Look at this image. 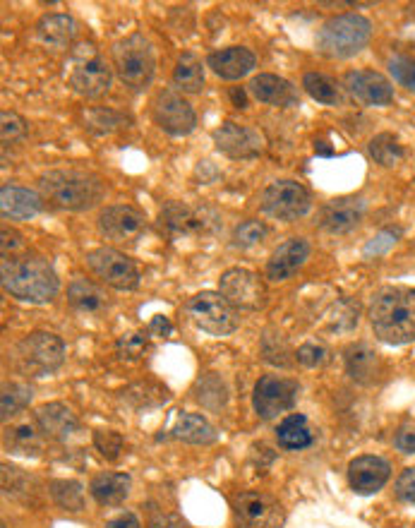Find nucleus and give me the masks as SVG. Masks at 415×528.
I'll return each instance as SVG.
<instances>
[{
  "instance_id": "nucleus-1",
  "label": "nucleus",
  "mask_w": 415,
  "mask_h": 528,
  "mask_svg": "<svg viewBox=\"0 0 415 528\" xmlns=\"http://www.w3.org/2000/svg\"><path fill=\"white\" fill-rule=\"evenodd\" d=\"M0 276L5 291L24 303H48L58 296V276L48 260L36 252L24 250L20 255L3 257Z\"/></svg>"
},
{
  "instance_id": "nucleus-2",
  "label": "nucleus",
  "mask_w": 415,
  "mask_h": 528,
  "mask_svg": "<svg viewBox=\"0 0 415 528\" xmlns=\"http://www.w3.org/2000/svg\"><path fill=\"white\" fill-rule=\"evenodd\" d=\"M372 332L389 346L415 341V288H382L370 305Z\"/></svg>"
},
{
  "instance_id": "nucleus-3",
  "label": "nucleus",
  "mask_w": 415,
  "mask_h": 528,
  "mask_svg": "<svg viewBox=\"0 0 415 528\" xmlns=\"http://www.w3.org/2000/svg\"><path fill=\"white\" fill-rule=\"evenodd\" d=\"M41 195L68 212H87L104 197V183L94 173L77 168H58L39 178Z\"/></svg>"
},
{
  "instance_id": "nucleus-4",
  "label": "nucleus",
  "mask_w": 415,
  "mask_h": 528,
  "mask_svg": "<svg viewBox=\"0 0 415 528\" xmlns=\"http://www.w3.org/2000/svg\"><path fill=\"white\" fill-rule=\"evenodd\" d=\"M370 39L372 22L368 17L356 15V12H346V15H336L322 24V29L317 32L315 44L322 56L346 60L358 56L363 48H368Z\"/></svg>"
},
{
  "instance_id": "nucleus-5",
  "label": "nucleus",
  "mask_w": 415,
  "mask_h": 528,
  "mask_svg": "<svg viewBox=\"0 0 415 528\" xmlns=\"http://www.w3.org/2000/svg\"><path fill=\"white\" fill-rule=\"evenodd\" d=\"M113 65H116L120 80L140 92L154 80L156 63L152 44L144 39V34L125 36L113 44Z\"/></svg>"
},
{
  "instance_id": "nucleus-6",
  "label": "nucleus",
  "mask_w": 415,
  "mask_h": 528,
  "mask_svg": "<svg viewBox=\"0 0 415 528\" xmlns=\"http://www.w3.org/2000/svg\"><path fill=\"white\" fill-rule=\"evenodd\" d=\"M183 310L197 329L212 336L233 334L240 324L238 310L221 293L214 291H202L192 296Z\"/></svg>"
},
{
  "instance_id": "nucleus-7",
  "label": "nucleus",
  "mask_w": 415,
  "mask_h": 528,
  "mask_svg": "<svg viewBox=\"0 0 415 528\" xmlns=\"http://www.w3.org/2000/svg\"><path fill=\"white\" fill-rule=\"evenodd\" d=\"M159 224L171 238H197L209 236L219 226V214L214 209L192 207L185 202H168L159 214Z\"/></svg>"
},
{
  "instance_id": "nucleus-8",
  "label": "nucleus",
  "mask_w": 415,
  "mask_h": 528,
  "mask_svg": "<svg viewBox=\"0 0 415 528\" xmlns=\"http://www.w3.org/2000/svg\"><path fill=\"white\" fill-rule=\"evenodd\" d=\"M65 360V346L56 334L34 332L17 346V363L24 372L34 377H44L56 372Z\"/></svg>"
},
{
  "instance_id": "nucleus-9",
  "label": "nucleus",
  "mask_w": 415,
  "mask_h": 528,
  "mask_svg": "<svg viewBox=\"0 0 415 528\" xmlns=\"http://www.w3.org/2000/svg\"><path fill=\"white\" fill-rule=\"evenodd\" d=\"M70 87L87 99H99L111 89V68L96 53L92 44L77 46L75 68L70 72Z\"/></svg>"
},
{
  "instance_id": "nucleus-10",
  "label": "nucleus",
  "mask_w": 415,
  "mask_h": 528,
  "mask_svg": "<svg viewBox=\"0 0 415 528\" xmlns=\"http://www.w3.org/2000/svg\"><path fill=\"white\" fill-rule=\"evenodd\" d=\"M219 293L236 310H250V312L262 310L269 298L267 286H264L260 276L250 272V269H240V267H233L221 274Z\"/></svg>"
},
{
  "instance_id": "nucleus-11",
  "label": "nucleus",
  "mask_w": 415,
  "mask_h": 528,
  "mask_svg": "<svg viewBox=\"0 0 415 528\" xmlns=\"http://www.w3.org/2000/svg\"><path fill=\"white\" fill-rule=\"evenodd\" d=\"M262 209L272 219L296 221L310 212V192L296 180H276L262 192Z\"/></svg>"
},
{
  "instance_id": "nucleus-12",
  "label": "nucleus",
  "mask_w": 415,
  "mask_h": 528,
  "mask_svg": "<svg viewBox=\"0 0 415 528\" xmlns=\"http://www.w3.org/2000/svg\"><path fill=\"white\" fill-rule=\"evenodd\" d=\"M238 528H281L284 507L267 492H240L233 502Z\"/></svg>"
},
{
  "instance_id": "nucleus-13",
  "label": "nucleus",
  "mask_w": 415,
  "mask_h": 528,
  "mask_svg": "<svg viewBox=\"0 0 415 528\" xmlns=\"http://www.w3.org/2000/svg\"><path fill=\"white\" fill-rule=\"evenodd\" d=\"M298 401V382L279 375H264L255 384L252 406L262 420H272L281 413L291 411Z\"/></svg>"
},
{
  "instance_id": "nucleus-14",
  "label": "nucleus",
  "mask_w": 415,
  "mask_h": 528,
  "mask_svg": "<svg viewBox=\"0 0 415 528\" xmlns=\"http://www.w3.org/2000/svg\"><path fill=\"white\" fill-rule=\"evenodd\" d=\"M87 264L104 284L118 288V291H132L140 286V272H137L135 262L116 248L92 250L87 255Z\"/></svg>"
},
{
  "instance_id": "nucleus-15",
  "label": "nucleus",
  "mask_w": 415,
  "mask_h": 528,
  "mask_svg": "<svg viewBox=\"0 0 415 528\" xmlns=\"http://www.w3.org/2000/svg\"><path fill=\"white\" fill-rule=\"evenodd\" d=\"M99 231L118 245H135L147 231V216L130 204H113L99 214Z\"/></svg>"
},
{
  "instance_id": "nucleus-16",
  "label": "nucleus",
  "mask_w": 415,
  "mask_h": 528,
  "mask_svg": "<svg viewBox=\"0 0 415 528\" xmlns=\"http://www.w3.org/2000/svg\"><path fill=\"white\" fill-rule=\"evenodd\" d=\"M154 120L168 135L183 137L195 130L197 113L178 92H173V89H161L154 99Z\"/></svg>"
},
{
  "instance_id": "nucleus-17",
  "label": "nucleus",
  "mask_w": 415,
  "mask_h": 528,
  "mask_svg": "<svg viewBox=\"0 0 415 528\" xmlns=\"http://www.w3.org/2000/svg\"><path fill=\"white\" fill-rule=\"evenodd\" d=\"M214 144L228 159H257L264 149L262 135L250 125H240L228 120L221 128L214 130Z\"/></svg>"
},
{
  "instance_id": "nucleus-18",
  "label": "nucleus",
  "mask_w": 415,
  "mask_h": 528,
  "mask_svg": "<svg viewBox=\"0 0 415 528\" xmlns=\"http://www.w3.org/2000/svg\"><path fill=\"white\" fill-rule=\"evenodd\" d=\"M365 216V200L363 197H336L322 207L320 226L332 236H344V233L356 231Z\"/></svg>"
},
{
  "instance_id": "nucleus-19",
  "label": "nucleus",
  "mask_w": 415,
  "mask_h": 528,
  "mask_svg": "<svg viewBox=\"0 0 415 528\" xmlns=\"http://www.w3.org/2000/svg\"><path fill=\"white\" fill-rule=\"evenodd\" d=\"M346 89L368 106H389L394 101V87L382 72L351 70L344 77Z\"/></svg>"
},
{
  "instance_id": "nucleus-20",
  "label": "nucleus",
  "mask_w": 415,
  "mask_h": 528,
  "mask_svg": "<svg viewBox=\"0 0 415 528\" xmlns=\"http://www.w3.org/2000/svg\"><path fill=\"white\" fill-rule=\"evenodd\" d=\"M392 476V466L382 456H358L348 464V483L358 495H375L387 485Z\"/></svg>"
},
{
  "instance_id": "nucleus-21",
  "label": "nucleus",
  "mask_w": 415,
  "mask_h": 528,
  "mask_svg": "<svg viewBox=\"0 0 415 528\" xmlns=\"http://www.w3.org/2000/svg\"><path fill=\"white\" fill-rule=\"evenodd\" d=\"M310 257V243L305 238H291L281 243L272 252L267 262V276L272 281H286L308 262Z\"/></svg>"
},
{
  "instance_id": "nucleus-22",
  "label": "nucleus",
  "mask_w": 415,
  "mask_h": 528,
  "mask_svg": "<svg viewBox=\"0 0 415 528\" xmlns=\"http://www.w3.org/2000/svg\"><path fill=\"white\" fill-rule=\"evenodd\" d=\"M248 89L257 101H262V104L276 108H291L300 104L296 87H293L288 80H284V77L272 75V72H262V75L252 77Z\"/></svg>"
},
{
  "instance_id": "nucleus-23",
  "label": "nucleus",
  "mask_w": 415,
  "mask_h": 528,
  "mask_svg": "<svg viewBox=\"0 0 415 528\" xmlns=\"http://www.w3.org/2000/svg\"><path fill=\"white\" fill-rule=\"evenodd\" d=\"M207 65L214 70V75L221 77V80H240V77L252 72V68L257 65V58L250 48L228 46L221 48V51L209 53Z\"/></svg>"
},
{
  "instance_id": "nucleus-24",
  "label": "nucleus",
  "mask_w": 415,
  "mask_h": 528,
  "mask_svg": "<svg viewBox=\"0 0 415 528\" xmlns=\"http://www.w3.org/2000/svg\"><path fill=\"white\" fill-rule=\"evenodd\" d=\"M34 420L46 437L58 442L68 440L72 432L80 428V420H77L75 413L65 404H60V401H51V404L36 408Z\"/></svg>"
},
{
  "instance_id": "nucleus-25",
  "label": "nucleus",
  "mask_w": 415,
  "mask_h": 528,
  "mask_svg": "<svg viewBox=\"0 0 415 528\" xmlns=\"http://www.w3.org/2000/svg\"><path fill=\"white\" fill-rule=\"evenodd\" d=\"M41 207H44V200H41V195H36L34 190L17 188V185H5V188L0 190V212H3V219H34V216L41 212Z\"/></svg>"
},
{
  "instance_id": "nucleus-26",
  "label": "nucleus",
  "mask_w": 415,
  "mask_h": 528,
  "mask_svg": "<svg viewBox=\"0 0 415 528\" xmlns=\"http://www.w3.org/2000/svg\"><path fill=\"white\" fill-rule=\"evenodd\" d=\"M344 360L348 375L360 384H375L384 372L380 353L372 351L368 344H351L344 351Z\"/></svg>"
},
{
  "instance_id": "nucleus-27",
  "label": "nucleus",
  "mask_w": 415,
  "mask_h": 528,
  "mask_svg": "<svg viewBox=\"0 0 415 528\" xmlns=\"http://www.w3.org/2000/svg\"><path fill=\"white\" fill-rule=\"evenodd\" d=\"M70 308L82 317H99L108 310V296L104 288H99L87 279H75L68 288Z\"/></svg>"
},
{
  "instance_id": "nucleus-28",
  "label": "nucleus",
  "mask_w": 415,
  "mask_h": 528,
  "mask_svg": "<svg viewBox=\"0 0 415 528\" xmlns=\"http://www.w3.org/2000/svg\"><path fill=\"white\" fill-rule=\"evenodd\" d=\"M132 480L128 473H99L89 483V492L101 507H118L128 500Z\"/></svg>"
},
{
  "instance_id": "nucleus-29",
  "label": "nucleus",
  "mask_w": 415,
  "mask_h": 528,
  "mask_svg": "<svg viewBox=\"0 0 415 528\" xmlns=\"http://www.w3.org/2000/svg\"><path fill=\"white\" fill-rule=\"evenodd\" d=\"M36 34H39L41 41L48 46L65 48L75 39L77 22L72 20L70 15H63V12H51V15H44L39 24H36Z\"/></svg>"
},
{
  "instance_id": "nucleus-30",
  "label": "nucleus",
  "mask_w": 415,
  "mask_h": 528,
  "mask_svg": "<svg viewBox=\"0 0 415 528\" xmlns=\"http://www.w3.org/2000/svg\"><path fill=\"white\" fill-rule=\"evenodd\" d=\"M276 440L284 449H291V452H300V449H308L312 442H315V432H312L308 418L300 416V413H293V416L284 418L276 428Z\"/></svg>"
},
{
  "instance_id": "nucleus-31",
  "label": "nucleus",
  "mask_w": 415,
  "mask_h": 528,
  "mask_svg": "<svg viewBox=\"0 0 415 528\" xmlns=\"http://www.w3.org/2000/svg\"><path fill=\"white\" fill-rule=\"evenodd\" d=\"M171 435L188 444H212L216 440V430L200 413H183L173 425Z\"/></svg>"
},
{
  "instance_id": "nucleus-32",
  "label": "nucleus",
  "mask_w": 415,
  "mask_h": 528,
  "mask_svg": "<svg viewBox=\"0 0 415 528\" xmlns=\"http://www.w3.org/2000/svg\"><path fill=\"white\" fill-rule=\"evenodd\" d=\"M173 82H176L178 89L188 94L202 92L204 87V68L202 60L195 56V53H183L178 58L176 70H173Z\"/></svg>"
},
{
  "instance_id": "nucleus-33",
  "label": "nucleus",
  "mask_w": 415,
  "mask_h": 528,
  "mask_svg": "<svg viewBox=\"0 0 415 528\" xmlns=\"http://www.w3.org/2000/svg\"><path fill=\"white\" fill-rule=\"evenodd\" d=\"M303 87L317 104L324 106H339L341 104V89L332 77L324 75V72H305L303 75Z\"/></svg>"
},
{
  "instance_id": "nucleus-34",
  "label": "nucleus",
  "mask_w": 415,
  "mask_h": 528,
  "mask_svg": "<svg viewBox=\"0 0 415 528\" xmlns=\"http://www.w3.org/2000/svg\"><path fill=\"white\" fill-rule=\"evenodd\" d=\"M368 154L384 168L396 166L399 161H404L406 156L404 147H401V142L396 140L392 132H382V135L372 137L368 142Z\"/></svg>"
},
{
  "instance_id": "nucleus-35",
  "label": "nucleus",
  "mask_w": 415,
  "mask_h": 528,
  "mask_svg": "<svg viewBox=\"0 0 415 528\" xmlns=\"http://www.w3.org/2000/svg\"><path fill=\"white\" fill-rule=\"evenodd\" d=\"M5 447L15 454H39L44 442L32 423H20L5 432Z\"/></svg>"
},
{
  "instance_id": "nucleus-36",
  "label": "nucleus",
  "mask_w": 415,
  "mask_h": 528,
  "mask_svg": "<svg viewBox=\"0 0 415 528\" xmlns=\"http://www.w3.org/2000/svg\"><path fill=\"white\" fill-rule=\"evenodd\" d=\"M32 404V387L24 382H5L3 396H0V416L3 420H10L17 413Z\"/></svg>"
},
{
  "instance_id": "nucleus-37",
  "label": "nucleus",
  "mask_w": 415,
  "mask_h": 528,
  "mask_svg": "<svg viewBox=\"0 0 415 528\" xmlns=\"http://www.w3.org/2000/svg\"><path fill=\"white\" fill-rule=\"evenodd\" d=\"M51 497L65 512H82L84 509V490L77 480H53Z\"/></svg>"
},
{
  "instance_id": "nucleus-38",
  "label": "nucleus",
  "mask_w": 415,
  "mask_h": 528,
  "mask_svg": "<svg viewBox=\"0 0 415 528\" xmlns=\"http://www.w3.org/2000/svg\"><path fill=\"white\" fill-rule=\"evenodd\" d=\"M84 120H87V125H84V128L96 132V135H106V132L118 130L120 125L125 123V116H120V113L111 111V108H92V111L84 116Z\"/></svg>"
},
{
  "instance_id": "nucleus-39",
  "label": "nucleus",
  "mask_w": 415,
  "mask_h": 528,
  "mask_svg": "<svg viewBox=\"0 0 415 528\" xmlns=\"http://www.w3.org/2000/svg\"><path fill=\"white\" fill-rule=\"evenodd\" d=\"M267 233L269 228L264 226L262 221L248 219L240 226H236V231H233V245H236V248H252V245L262 243V240L267 238Z\"/></svg>"
},
{
  "instance_id": "nucleus-40",
  "label": "nucleus",
  "mask_w": 415,
  "mask_h": 528,
  "mask_svg": "<svg viewBox=\"0 0 415 528\" xmlns=\"http://www.w3.org/2000/svg\"><path fill=\"white\" fill-rule=\"evenodd\" d=\"M147 348H149V336L142 332L123 334L116 344L118 356L123 360H140L144 353H147Z\"/></svg>"
},
{
  "instance_id": "nucleus-41",
  "label": "nucleus",
  "mask_w": 415,
  "mask_h": 528,
  "mask_svg": "<svg viewBox=\"0 0 415 528\" xmlns=\"http://www.w3.org/2000/svg\"><path fill=\"white\" fill-rule=\"evenodd\" d=\"M24 135H27V120L17 116L15 111L0 113V137H3V144L20 142Z\"/></svg>"
},
{
  "instance_id": "nucleus-42",
  "label": "nucleus",
  "mask_w": 415,
  "mask_h": 528,
  "mask_svg": "<svg viewBox=\"0 0 415 528\" xmlns=\"http://www.w3.org/2000/svg\"><path fill=\"white\" fill-rule=\"evenodd\" d=\"M389 72L394 75V80L406 87L408 92L415 94V60L408 56H392L389 58Z\"/></svg>"
},
{
  "instance_id": "nucleus-43",
  "label": "nucleus",
  "mask_w": 415,
  "mask_h": 528,
  "mask_svg": "<svg viewBox=\"0 0 415 528\" xmlns=\"http://www.w3.org/2000/svg\"><path fill=\"white\" fill-rule=\"evenodd\" d=\"M94 447L99 449L104 459L116 461L123 452V437L116 430H99L94 432Z\"/></svg>"
},
{
  "instance_id": "nucleus-44",
  "label": "nucleus",
  "mask_w": 415,
  "mask_h": 528,
  "mask_svg": "<svg viewBox=\"0 0 415 528\" xmlns=\"http://www.w3.org/2000/svg\"><path fill=\"white\" fill-rule=\"evenodd\" d=\"M209 396H216V399H219L221 404H226V387H224V382H221L216 375L202 377V380L197 382V387H195V399L200 401V404L207 406V408H209V401H212Z\"/></svg>"
},
{
  "instance_id": "nucleus-45",
  "label": "nucleus",
  "mask_w": 415,
  "mask_h": 528,
  "mask_svg": "<svg viewBox=\"0 0 415 528\" xmlns=\"http://www.w3.org/2000/svg\"><path fill=\"white\" fill-rule=\"evenodd\" d=\"M296 360L305 368H322L329 360V351L322 344H303L296 351Z\"/></svg>"
},
{
  "instance_id": "nucleus-46",
  "label": "nucleus",
  "mask_w": 415,
  "mask_h": 528,
  "mask_svg": "<svg viewBox=\"0 0 415 528\" xmlns=\"http://www.w3.org/2000/svg\"><path fill=\"white\" fill-rule=\"evenodd\" d=\"M0 250H3V257H12V255H20V252L27 250V243H24V236L22 233H17L15 228H3V233H0Z\"/></svg>"
},
{
  "instance_id": "nucleus-47",
  "label": "nucleus",
  "mask_w": 415,
  "mask_h": 528,
  "mask_svg": "<svg viewBox=\"0 0 415 528\" xmlns=\"http://www.w3.org/2000/svg\"><path fill=\"white\" fill-rule=\"evenodd\" d=\"M396 497L406 504H415V468H406L396 480Z\"/></svg>"
},
{
  "instance_id": "nucleus-48",
  "label": "nucleus",
  "mask_w": 415,
  "mask_h": 528,
  "mask_svg": "<svg viewBox=\"0 0 415 528\" xmlns=\"http://www.w3.org/2000/svg\"><path fill=\"white\" fill-rule=\"evenodd\" d=\"M399 233H401V231H392V228H389V231L377 233V236L372 238L370 243H368V248H365V255H368V257H372V255H382L384 250H389V248H392V245L396 243V238H399Z\"/></svg>"
},
{
  "instance_id": "nucleus-49",
  "label": "nucleus",
  "mask_w": 415,
  "mask_h": 528,
  "mask_svg": "<svg viewBox=\"0 0 415 528\" xmlns=\"http://www.w3.org/2000/svg\"><path fill=\"white\" fill-rule=\"evenodd\" d=\"M394 444L399 452L415 454V425H408V428H401L399 432H396Z\"/></svg>"
},
{
  "instance_id": "nucleus-50",
  "label": "nucleus",
  "mask_w": 415,
  "mask_h": 528,
  "mask_svg": "<svg viewBox=\"0 0 415 528\" xmlns=\"http://www.w3.org/2000/svg\"><path fill=\"white\" fill-rule=\"evenodd\" d=\"M149 528H188L183 519H178L176 514H156L152 521H149Z\"/></svg>"
},
{
  "instance_id": "nucleus-51",
  "label": "nucleus",
  "mask_w": 415,
  "mask_h": 528,
  "mask_svg": "<svg viewBox=\"0 0 415 528\" xmlns=\"http://www.w3.org/2000/svg\"><path fill=\"white\" fill-rule=\"evenodd\" d=\"M106 528H142V524H140V519H137L135 514L125 512V514L116 516L113 521H108Z\"/></svg>"
},
{
  "instance_id": "nucleus-52",
  "label": "nucleus",
  "mask_w": 415,
  "mask_h": 528,
  "mask_svg": "<svg viewBox=\"0 0 415 528\" xmlns=\"http://www.w3.org/2000/svg\"><path fill=\"white\" fill-rule=\"evenodd\" d=\"M149 334L152 336H168L171 334V322L166 317H154L152 324H149Z\"/></svg>"
},
{
  "instance_id": "nucleus-53",
  "label": "nucleus",
  "mask_w": 415,
  "mask_h": 528,
  "mask_svg": "<svg viewBox=\"0 0 415 528\" xmlns=\"http://www.w3.org/2000/svg\"><path fill=\"white\" fill-rule=\"evenodd\" d=\"M315 152L320 156H332L334 152L327 147V142H315Z\"/></svg>"
},
{
  "instance_id": "nucleus-54",
  "label": "nucleus",
  "mask_w": 415,
  "mask_h": 528,
  "mask_svg": "<svg viewBox=\"0 0 415 528\" xmlns=\"http://www.w3.org/2000/svg\"><path fill=\"white\" fill-rule=\"evenodd\" d=\"M231 96H233V99H236V106H238V108H245V106H248V101H245V94H243V92H238V89H233Z\"/></svg>"
}]
</instances>
